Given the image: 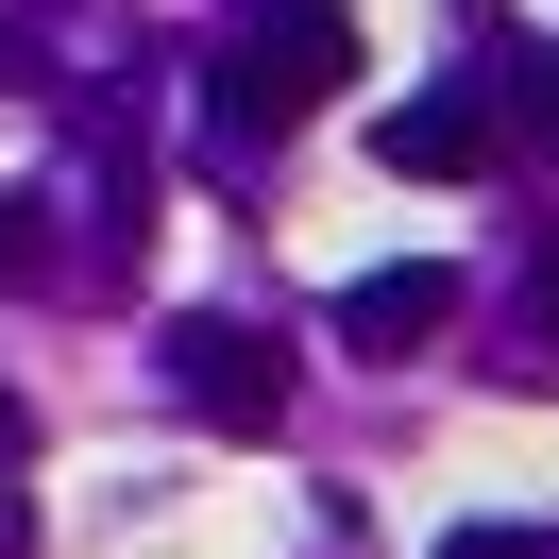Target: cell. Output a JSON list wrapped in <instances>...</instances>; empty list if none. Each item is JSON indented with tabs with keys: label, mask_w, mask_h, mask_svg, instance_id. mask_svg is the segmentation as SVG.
I'll list each match as a JSON object with an SVG mask.
<instances>
[{
	"label": "cell",
	"mask_w": 559,
	"mask_h": 559,
	"mask_svg": "<svg viewBox=\"0 0 559 559\" xmlns=\"http://www.w3.org/2000/svg\"><path fill=\"white\" fill-rule=\"evenodd\" d=\"M322 85H356V17L340 0H254L204 69V136L221 153H272L288 119H322Z\"/></svg>",
	"instance_id": "1"
},
{
	"label": "cell",
	"mask_w": 559,
	"mask_h": 559,
	"mask_svg": "<svg viewBox=\"0 0 559 559\" xmlns=\"http://www.w3.org/2000/svg\"><path fill=\"white\" fill-rule=\"evenodd\" d=\"M170 390H187V424H221V441H272L288 424V340L238 322V306H187L170 322Z\"/></svg>",
	"instance_id": "2"
},
{
	"label": "cell",
	"mask_w": 559,
	"mask_h": 559,
	"mask_svg": "<svg viewBox=\"0 0 559 559\" xmlns=\"http://www.w3.org/2000/svg\"><path fill=\"white\" fill-rule=\"evenodd\" d=\"M373 153L424 170V187H491L509 170V119H491V85H407V103L373 119Z\"/></svg>",
	"instance_id": "3"
},
{
	"label": "cell",
	"mask_w": 559,
	"mask_h": 559,
	"mask_svg": "<svg viewBox=\"0 0 559 559\" xmlns=\"http://www.w3.org/2000/svg\"><path fill=\"white\" fill-rule=\"evenodd\" d=\"M441 322H457V272H441V254H407V272H356V288H340V340H356V356H424Z\"/></svg>",
	"instance_id": "4"
},
{
	"label": "cell",
	"mask_w": 559,
	"mask_h": 559,
	"mask_svg": "<svg viewBox=\"0 0 559 559\" xmlns=\"http://www.w3.org/2000/svg\"><path fill=\"white\" fill-rule=\"evenodd\" d=\"M509 390H559V238L525 254V356H509Z\"/></svg>",
	"instance_id": "5"
},
{
	"label": "cell",
	"mask_w": 559,
	"mask_h": 559,
	"mask_svg": "<svg viewBox=\"0 0 559 559\" xmlns=\"http://www.w3.org/2000/svg\"><path fill=\"white\" fill-rule=\"evenodd\" d=\"M491 119H525V136L559 153V51H509V69H491Z\"/></svg>",
	"instance_id": "6"
},
{
	"label": "cell",
	"mask_w": 559,
	"mask_h": 559,
	"mask_svg": "<svg viewBox=\"0 0 559 559\" xmlns=\"http://www.w3.org/2000/svg\"><path fill=\"white\" fill-rule=\"evenodd\" d=\"M0 288H51V204H17V187H0Z\"/></svg>",
	"instance_id": "7"
},
{
	"label": "cell",
	"mask_w": 559,
	"mask_h": 559,
	"mask_svg": "<svg viewBox=\"0 0 559 559\" xmlns=\"http://www.w3.org/2000/svg\"><path fill=\"white\" fill-rule=\"evenodd\" d=\"M441 559H559V525H441Z\"/></svg>",
	"instance_id": "8"
},
{
	"label": "cell",
	"mask_w": 559,
	"mask_h": 559,
	"mask_svg": "<svg viewBox=\"0 0 559 559\" xmlns=\"http://www.w3.org/2000/svg\"><path fill=\"white\" fill-rule=\"evenodd\" d=\"M17 457H35V407H17V390H0V475H17Z\"/></svg>",
	"instance_id": "9"
}]
</instances>
